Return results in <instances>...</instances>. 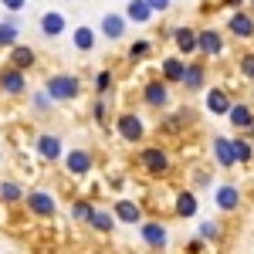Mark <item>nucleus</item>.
Masks as SVG:
<instances>
[{
  "mask_svg": "<svg viewBox=\"0 0 254 254\" xmlns=\"http://www.w3.org/2000/svg\"><path fill=\"white\" fill-rule=\"evenodd\" d=\"M44 92L51 95L55 105L58 102H75L81 95V78L71 75V71H55V75H48V81H44Z\"/></svg>",
  "mask_w": 254,
  "mask_h": 254,
  "instance_id": "nucleus-1",
  "label": "nucleus"
},
{
  "mask_svg": "<svg viewBox=\"0 0 254 254\" xmlns=\"http://www.w3.org/2000/svg\"><path fill=\"white\" fill-rule=\"evenodd\" d=\"M136 163L139 170L146 176H170V170H173V159H170V153L163 149V146H142L136 153Z\"/></svg>",
  "mask_w": 254,
  "mask_h": 254,
  "instance_id": "nucleus-2",
  "label": "nucleus"
},
{
  "mask_svg": "<svg viewBox=\"0 0 254 254\" xmlns=\"http://www.w3.org/2000/svg\"><path fill=\"white\" fill-rule=\"evenodd\" d=\"M24 207L27 214L38 217V220H55L58 217V196L51 190H27L24 193Z\"/></svg>",
  "mask_w": 254,
  "mask_h": 254,
  "instance_id": "nucleus-3",
  "label": "nucleus"
},
{
  "mask_svg": "<svg viewBox=\"0 0 254 254\" xmlns=\"http://www.w3.org/2000/svg\"><path fill=\"white\" fill-rule=\"evenodd\" d=\"M116 136L122 139V142H129V146L142 142V139H146V122H142V116H136L132 109L119 112L116 116Z\"/></svg>",
  "mask_w": 254,
  "mask_h": 254,
  "instance_id": "nucleus-4",
  "label": "nucleus"
},
{
  "mask_svg": "<svg viewBox=\"0 0 254 254\" xmlns=\"http://www.w3.org/2000/svg\"><path fill=\"white\" fill-rule=\"evenodd\" d=\"M139 98H142V105H146V109L166 112V109H170V102H173V95H170V81H163V78L146 81V85L139 88Z\"/></svg>",
  "mask_w": 254,
  "mask_h": 254,
  "instance_id": "nucleus-5",
  "label": "nucleus"
},
{
  "mask_svg": "<svg viewBox=\"0 0 254 254\" xmlns=\"http://www.w3.org/2000/svg\"><path fill=\"white\" fill-rule=\"evenodd\" d=\"M139 241L149 248V251H166L170 248V231L163 220H139Z\"/></svg>",
  "mask_w": 254,
  "mask_h": 254,
  "instance_id": "nucleus-6",
  "label": "nucleus"
},
{
  "mask_svg": "<svg viewBox=\"0 0 254 254\" xmlns=\"http://www.w3.org/2000/svg\"><path fill=\"white\" fill-rule=\"evenodd\" d=\"M0 92L7 98H20L24 92H27V71H20L17 64H3L0 68Z\"/></svg>",
  "mask_w": 254,
  "mask_h": 254,
  "instance_id": "nucleus-7",
  "label": "nucleus"
},
{
  "mask_svg": "<svg viewBox=\"0 0 254 254\" xmlns=\"http://www.w3.org/2000/svg\"><path fill=\"white\" fill-rule=\"evenodd\" d=\"M61 166L68 170V176H88L95 170V156H92V149H64V156H61Z\"/></svg>",
  "mask_w": 254,
  "mask_h": 254,
  "instance_id": "nucleus-8",
  "label": "nucleus"
},
{
  "mask_svg": "<svg viewBox=\"0 0 254 254\" xmlns=\"http://www.w3.org/2000/svg\"><path fill=\"white\" fill-rule=\"evenodd\" d=\"M34 153H38L44 163H61V156H64V139H61L58 132H41V136L34 139Z\"/></svg>",
  "mask_w": 254,
  "mask_h": 254,
  "instance_id": "nucleus-9",
  "label": "nucleus"
},
{
  "mask_svg": "<svg viewBox=\"0 0 254 254\" xmlns=\"http://www.w3.org/2000/svg\"><path fill=\"white\" fill-rule=\"evenodd\" d=\"M126 31H129V20H126V14H119V10H105L102 20H98V34L105 41H122Z\"/></svg>",
  "mask_w": 254,
  "mask_h": 254,
  "instance_id": "nucleus-10",
  "label": "nucleus"
},
{
  "mask_svg": "<svg viewBox=\"0 0 254 254\" xmlns=\"http://www.w3.org/2000/svg\"><path fill=\"white\" fill-rule=\"evenodd\" d=\"M38 31H41V38L58 41L61 34H68V17H64L61 10H44L38 17Z\"/></svg>",
  "mask_w": 254,
  "mask_h": 254,
  "instance_id": "nucleus-11",
  "label": "nucleus"
},
{
  "mask_svg": "<svg viewBox=\"0 0 254 254\" xmlns=\"http://www.w3.org/2000/svg\"><path fill=\"white\" fill-rule=\"evenodd\" d=\"M196 51H200L203 58H220V55H224V34H217V27L196 31Z\"/></svg>",
  "mask_w": 254,
  "mask_h": 254,
  "instance_id": "nucleus-12",
  "label": "nucleus"
},
{
  "mask_svg": "<svg viewBox=\"0 0 254 254\" xmlns=\"http://www.w3.org/2000/svg\"><path fill=\"white\" fill-rule=\"evenodd\" d=\"M112 214H116L119 224H132L136 227L139 220H142V207H139L132 196H116L112 200Z\"/></svg>",
  "mask_w": 254,
  "mask_h": 254,
  "instance_id": "nucleus-13",
  "label": "nucleus"
},
{
  "mask_svg": "<svg viewBox=\"0 0 254 254\" xmlns=\"http://www.w3.org/2000/svg\"><path fill=\"white\" fill-rule=\"evenodd\" d=\"M210 142H214L210 149H214V159H217V166H220V170H231V166H237L234 139H231V136H214Z\"/></svg>",
  "mask_w": 254,
  "mask_h": 254,
  "instance_id": "nucleus-14",
  "label": "nucleus"
},
{
  "mask_svg": "<svg viewBox=\"0 0 254 254\" xmlns=\"http://www.w3.org/2000/svg\"><path fill=\"white\" fill-rule=\"evenodd\" d=\"M214 207L217 210H224V214H231L241 207V190H237L234 183H220L214 190Z\"/></svg>",
  "mask_w": 254,
  "mask_h": 254,
  "instance_id": "nucleus-15",
  "label": "nucleus"
},
{
  "mask_svg": "<svg viewBox=\"0 0 254 254\" xmlns=\"http://www.w3.org/2000/svg\"><path fill=\"white\" fill-rule=\"evenodd\" d=\"M183 71H187L183 55H170V58L159 61V78L170 81V85H180V81H183Z\"/></svg>",
  "mask_w": 254,
  "mask_h": 254,
  "instance_id": "nucleus-16",
  "label": "nucleus"
},
{
  "mask_svg": "<svg viewBox=\"0 0 254 254\" xmlns=\"http://www.w3.org/2000/svg\"><path fill=\"white\" fill-rule=\"evenodd\" d=\"M7 51H10V55H7V61H10V64H17L20 71H31V68H34V64H38V51H34V48H31V44H14V48H7Z\"/></svg>",
  "mask_w": 254,
  "mask_h": 254,
  "instance_id": "nucleus-17",
  "label": "nucleus"
},
{
  "mask_svg": "<svg viewBox=\"0 0 254 254\" xmlns=\"http://www.w3.org/2000/svg\"><path fill=\"white\" fill-rule=\"evenodd\" d=\"M95 41H98V31H92L88 24H78V27L71 31V48H75L78 55H92V51H95Z\"/></svg>",
  "mask_w": 254,
  "mask_h": 254,
  "instance_id": "nucleus-18",
  "label": "nucleus"
},
{
  "mask_svg": "<svg viewBox=\"0 0 254 254\" xmlns=\"http://www.w3.org/2000/svg\"><path fill=\"white\" fill-rule=\"evenodd\" d=\"M227 31H231L234 38H241V41L254 38V14H244V10L231 14V17H227Z\"/></svg>",
  "mask_w": 254,
  "mask_h": 254,
  "instance_id": "nucleus-19",
  "label": "nucleus"
},
{
  "mask_svg": "<svg viewBox=\"0 0 254 254\" xmlns=\"http://www.w3.org/2000/svg\"><path fill=\"white\" fill-rule=\"evenodd\" d=\"M170 41L176 44V51H180L183 58H190V55H196V31H193V27H173V34H170Z\"/></svg>",
  "mask_w": 254,
  "mask_h": 254,
  "instance_id": "nucleus-20",
  "label": "nucleus"
},
{
  "mask_svg": "<svg viewBox=\"0 0 254 254\" xmlns=\"http://www.w3.org/2000/svg\"><path fill=\"white\" fill-rule=\"evenodd\" d=\"M227 119H231V126H234V129L248 132V129L254 126V109H251V105H244V102H231Z\"/></svg>",
  "mask_w": 254,
  "mask_h": 254,
  "instance_id": "nucleus-21",
  "label": "nucleus"
},
{
  "mask_svg": "<svg viewBox=\"0 0 254 254\" xmlns=\"http://www.w3.org/2000/svg\"><path fill=\"white\" fill-rule=\"evenodd\" d=\"M203 81H207V68L200 64V61H187V71H183V88L187 92H200L203 88Z\"/></svg>",
  "mask_w": 254,
  "mask_h": 254,
  "instance_id": "nucleus-22",
  "label": "nucleus"
},
{
  "mask_svg": "<svg viewBox=\"0 0 254 254\" xmlns=\"http://www.w3.org/2000/svg\"><path fill=\"white\" fill-rule=\"evenodd\" d=\"M173 210L176 217H183V220H190V217H196V210H200V200L193 196V190H180L173 200Z\"/></svg>",
  "mask_w": 254,
  "mask_h": 254,
  "instance_id": "nucleus-23",
  "label": "nucleus"
},
{
  "mask_svg": "<svg viewBox=\"0 0 254 254\" xmlns=\"http://www.w3.org/2000/svg\"><path fill=\"white\" fill-rule=\"evenodd\" d=\"M193 122H196L193 109H176L173 116H166L159 122V129H163V132H176V129H183V126H193Z\"/></svg>",
  "mask_w": 254,
  "mask_h": 254,
  "instance_id": "nucleus-24",
  "label": "nucleus"
},
{
  "mask_svg": "<svg viewBox=\"0 0 254 254\" xmlns=\"http://www.w3.org/2000/svg\"><path fill=\"white\" fill-rule=\"evenodd\" d=\"M88 227H92L95 234L109 237L119 227V220H116V214H112V210H98V207H95V214H92V220H88Z\"/></svg>",
  "mask_w": 254,
  "mask_h": 254,
  "instance_id": "nucleus-25",
  "label": "nucleus"
},
{
  "mask_svg": "<svg viewBox=\"0 0 254 254\" xmlns=\"http://www.w3.org/2000/svg\"><path fill=\"white\" fill-rule=\"evenodd\" d=\"M126 20L142 27V24H149V20H153V7H149L146 0H129V3H126Z\"/></svg>",
  "mask_w": 254,
  "mask_h": 254,
  "instance_id": "nucleus-26",
  "label": "nucleus"
},
{
  "mask_svg": "<svg viewBox=\"0 0 254 254\" xmlns=\"http://www.w3.org/2000/svg\"><path fill=\"white\" fill-rule=\"evenodd\" d=\"M92 214H95V203H92L88 196H75V200H71V224H81V227H85V224L92 220Z\"/></svg>",
  "mask_w": 254,
  "mask_h": 254,
  "instance_id": "nucleus-27",
  "label": "nucleus"
},
{
  "mask_svg": "<svg viewBox=\"0 0 254 254\" xmlns=\"http://www.w3.org/2000/svg\"><path fill=\"white\" fill-rule=\"evenodd\" d=\"M227 109H231V95L224 88H210L207 92V112L210 116H227Z\"/></svg>",
  "mask_w": 254,
  "mask_h": 254,
  "instance_id": "nucleus-28",
  "label": "nucleus"
},
{
  "mask_svg": "<svg viewBox=\"0 0 254 254\" xmlns=\"http://www.w3.org/2000/svg\"><path fill=\"white\" fill-rule=\"evenodd\" d=\"M20 41V20L10 14L7 20H0V48H14Z\"/></svg>",
  "mask_w": 254,
  "mask_h": 254,
  "instance_id": "nucleus-29",
  "label": "nucleus"
},
{
  "mask_svg": "<svg viewBox=\"0 0 254 254\" xmlns=\"http://www.w3.org/2000/svg\"><path fill=\"white\" fill-rule=\"evenodd\" d=\"M0 203H3V207H10V203H24V190H20V183H14V180H0Z\"/></svg>",
  "mask_w": 254,
  "mask_h": 254,
  "instance_id": "nucleus-30",
  "label": "nucleus"
},
{
  "mask_svg": "<svg viewBox=\"0 0 254 254\" xmlns=\"http://www.w3.org/2000/svg\"><path fill=\"white\" fill-rule=\"evenodd\" d=\"M112 88H116V75H112L109 68H102L95 75V81H92V92H95V95H112Z\"/></svg>",
  "mask_w": 254,
  "mask_h": 254,
  "instance_id": "nucleus-31",
  "label": "nucleus"
},
{
  "mask_svg": "<svg viewBox=\"0 0 254 254\" xmlns=\"http://www.w3.org/2000/svg\"><path fill=\"white\" fill-rule=\"evenodd\" d=\"M234 156H237V163H244V166L254 159V146H251V139H248V136L234 139Z\"/></svg>",
  "mask_w": 254,
  "mask_h": 254,
  "instance_id": "nucleus-32",
  "label": "nucleus"
},
{
  "mask_svg": "<svg viewBox=\"0 0 254 254\" xmlns=\"http://www.w3.org/2000/svg\"><path fill=\"white\" fill-rule=\"evenodd\" d=\"M92 119H95V126L109 129V105H105V95H95V102H92Z\"/></svg>",
  "mask_w": 254,
  "mask_h": 254,
  "instance_id": "nucleus-33",
  "label": "nucleus"
},
{
  "mask_svg": "<svg viewBox=\"0 0 254 254\" xmlns=\"http://www.w3.org/2000/svg\"><path fill=\"white\" fill-rule=\"evenodd\" d=\"M31 105H34V112H51V95L44 92V88H38V92H31Z\"/></svg>",
  "mask_w": 254,
  "mask_h": 254,
  "instance_id": "nucleus-34",
  "label": "nucleus"
},
{
  "mask_svg": "<svg viewBox=\"0 0 254 254\" xmlns=\"http://www.w3.org/2000/svg\"><path fill=\"white\" fill-rule=\"evenodd\" d=\"M149 51H153V44H149V41H132V44H129V61L149 58Z\"/></svg>",
  "mask_w": 254,
  "mask_h": 254,
  "instance_id": "nucleus-35",
  "label": "nucleus"
},
{
  "mask_svg": "<svg viewBox=\"0 0 254 254\" xmlns=\"http://www.w3.org/2000/svg\"><path fill=\"white\" fill-rule=\"evenodd\" d=\"M200 237L203 241H220V224L217 220H200Z\"/></svg>",
  "mask_w": 254,
  "mask_h": 254,
  "instance_id": "nucleus-36",
  "label": "nucleus"
},
{
  "mask_svg": "<svg viewBox=\"0 0 254 254\" xmlns=\"http://www.w3.org/2000/svg\"><path fill=\"white\" fill-rule=\"evenodd\" d=\"M237 68H241V75L248 81H254V55H241V64Z\"/></svg>",
  "mask_w": 254,
  "mask_h": 254,
  "instance_id": "nucleus-37",
  "label": "nucleus"
},
{
  "mask_svg": "<svg viewBox=\"0 0 254 254\" xmlns=\"http://www.w3.org/2000/svg\"><path fill=\"white\" fill-rule=\"evenodd\" d=\"M0 7L7 14H20V10H27V0H0Z\"/></svg>",
  "mask_w": 254,
  "mask_h": 254,
  "instance_id": "nucleus-38",
  "label": "nucleus"
},
{
  "mask_svg": "<svg viewBox=\"0 0 254 254\" xmlns=\"http://www.w3.org/2000/svg\"><path fill=\"white\" fill-rule=\"evenodd\" d=\"M146 3H149V7H153V14H166V10H170V3H173V0H146Z\"/></svg>",
  "mask_w": 254,
  "mask_h": 254,
  "instance_id": "nucleus-39",
  "label": "nucleus"
},
{
  "mask_svg": "<svg viewBox=\"0 0 254 254\" xmlns=\"http://www.w3.org/2000/svg\"><path fill=\"white\" fill-rule=\"evenodd\" d=\"M203 244H207V241L196 234V237H190V241H187V251H203Z\"/></svg>",
  "mask_w": 254,
  "mask_h": 254,
  "instance_id": "nucleus-40",
  "label": "nucleus"
},
{
  "mask_svg": "<svg viewBox=\"0 0 254 254\" xmlns=\"http://www.w3.org/2000/svg\"><path fill=\"white\" fill-rule=\"evenodd\" d=\"M224 3H227V7H237V3H241V0H224Z\"/></svg>",
  "mask_w": 254,
  "mask_h": 254,
  "instance_id": "nucleus-41",
  "label": "nucleus"
},
{
  "mask_svg": "<svg viewBox=\"0 0 254 254\" xmlns=\"http://www.w3.org/2000/svg\"><path fill=\"white\" fill-rule=\"evenodd\" d=\"M251 7H254V0H251Z\"/></svg>",
  "mask_w": 254,
  "mask_h": 254,
  "instance_id": "nucleus-42",
  "label": "nucleus"
}]
</instances>
